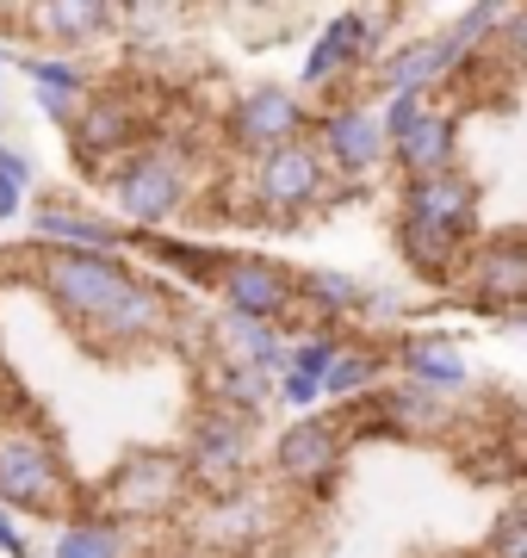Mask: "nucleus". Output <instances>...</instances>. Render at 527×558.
I'll return each mask as SVG.
<instances>
[{
	"instance_id": "19",
	"label": "nucleus",
	"mask_w": 527,
	"mask_h": 558,
	"mask_svg": "<svg viewBox=\"0 0 527 558\" xmlns=\"http://www.w3.org/2000/svg\"><path fill=\"white\" fill-rule=\"evenodd\" d=\"M459 137H466V112L459 106L434 100L422 112V124L409 131L397 149H391V168L397 180H434V174H453L459 168Z\"/></svg>"
},
{
	"instance_id": "31",
	"label": "nucleus",
	"mask_w": 527,
	"mask_h": 558,
	"mask_svg": "<svg viewBox=\"0 0 527 558\" xmlns=\"http://www.w3.org/2000/svg\"><path fill=\"white\" fill-rule=\"evenodd\" d=\"M428 94H379V124H385V137H391V149H397V143L409 137V131H416V124H422V112H428Z\"/></svg>"
},
{
	"instance_id": "4",
	"label": "nucleus",
	"mask_w": 527,
	"mask_h": 558,
	"mask_svg": "<svg viewBox=\"0 0 527 558\" xmlns=\"http://www.w3.org/2000/svg\"><path fill=\"white\" fill-rule=\"evenodd\" d=\"M0 502L20 521H69L75 478L57 435L25 416H0Z\"/></svg>"
},
{
	"instance_id": "20",
	"label": "nucleus",
	"mask_w": 527,
	"mask_h": 558,
	"mask_svg": "<svg viewBox=\"0 0 527 558\" xmlns=\"http://www.w3.org/2000/svg\"><path fill=\"white\" fill-rule=\"evenodd\" d=\"M211 354L243 360V366H255L261 379L280 385L285 373H292V329H273V323H248V317L218 311V317H211Z\"/></svg>"
},
{
	"instance_id": "28",
	"label": "nucleus",
	"mask_w": 527,
	"mask_h": 558,
	"mask_svg": "<svg viewBox=\"0 0 527 558\" xmlns=\"http://www.w3.org/2000/svg\"><path fill=\"white\" fill-rule=\"evenodd\" d=\"M38 94H69V100H87L94 94V69L82 57H57V50H20L13 62Z\"/></svg>"
},
{
	"instance_id": "16",
	"label": "nucleus",
	"mask_w": 527,
	"mask_h": 558,
	"mask_svg": "<svg viewBox=\"0 0 527 558\" xmlns=\"http://www.w3.org/2000/svg\"><path fill=\"white\" fill-rule=\"evenodd\" d=\"M32 248H62V255H131V230L112 211H94L75 193L32 199Z\"/></svg>"
},
{
	"instance_id": "22",
	"label": "nucleus",
	"mask_w": 527,
	"mask_h": 558,
	"mask_svg": "<svg viewBox=\"0 0 527 558\" xmlns=\"http://www.w3.org/2000/svg\"><path fill=\"white\" fill-rule=\"evenodd\" d=\"M366 279L342 274V267H305L298 274V329L305 323H323V329H360V311H366Z\"/></svg>"
},
{
	"instance_id": "34",
	"label": "nucleus",
	"mask_w": 527,
	"mask_h": 558,
	"mask_svg": "<svg viewBox=\"0 0 527 558\" xmlns=\"http://www.w3.org/2000/svg\"><path fill=\"white\" fill-rule=\"evenodd\" d=\"M497 57H503L515 75H527V7H508V25H503V38H497Z\"/></svg>"
},
{
	"instance_id": "15",
	"label": "nucleus",
	"mask_w": 527,
	"mask_h": 558,
	"mask_svg": "<svg viewBox=\"0 0 527 558\" xmlns=\"http://www.w3.org/2000/svg\"><path fill=\"white\" fill-rule=\"evenodd\" d=\"M471 62H478V50H466L459 44V32L446 25V32H422V38H404V44H391L385 62L372 69V87L379 94H441V87H453V81L466 75Z\"/></svg>"
},
{
	"instance_id": "6",
	"label": "nucleus",
	"mask_w": 527,
	"mask_h": 558,
	"mask_svg": "<svg viewBox=\"0 0 527 558\" xmlns=\"http://www.w3.org/2000/svg\"><path fill=\"white\" fill-rule=\"evenodd\" d=\"M199 502L193 490V472H186L181 447H131V453L112 465V478L100 484V509L124 527H156V521H174Z\"/></svg>"
},
{
	"instance_id": "38",
	"label": "nucleus",
	"mask_w": 527,
	"mask_h": 558,
	"mask_svg": "<svg viewBox=\"0 0 527 558\" xmlns=\"http://www.w3.org/2000/svg\"><path fill=\"white\" fill-rule=\"evenodd\" d=\"M441 558H485V553H441Z\"/></svg>"
},
{
	"instance_id": "40",
	"label": "nucleus",
	"mask_w": 527,
	"mask_h": 558,
	"mask_svg": "<svg viewBox=\"0 0 527 558\" xmlns=\"http://www.w3.org/2000/svg\"><path fill=\"white\" fill-rule=\"evenodd\" d=\"M0 149H7V137H0Z\"/></svg>"
},
{
	"instance_id": "21",
	"label": "nucleus",
	"mask_w": 527,
	"mask_h": 558,
	"mask_svg": "<svg viewBox=\"0 0 527 558\" xmlns=\"http://www.w3.org/2000/svg\"><path fill=\"white\" fill-rule=\"evenodd\" d=\"M391 248L434 292H453L459 274H466V260H471V242H453V236L428 230V223H409V218H391Z\"/></svg>"
},
{
	"instance_id": "3",
	"label": "nucleus",
	"mask_w": 527,
	"mask_h": 558,
	"mask_svg": "<svg viewBox=\"0 0 527 558\" xmlns=\"http://www.w3.org/2000/svg\"><path fill=\"white\" fill-rule=\"evenodd\" d=\"M310 131H317V100L285 81H255L243 94H230V106L218 112V149L236 168H255L292 143H310Z\"/></svg>"
},
{
	"instance_id": "29",
	"label": "nucleus",
	"mask_w": 527,
	"mask_h": 558,
	"mask_svg": "<svg viewBox=\"0 0 527 558\" xmlns=\"http://www.w3.org/2000/svg\"><path fill=\"white\" fill-rule=\"evenodd\" d=\"M347 348H354V329H323V323H305V329H292V373H305V379L323 385Z\"/></svg>"
},
{
	"instance_id": "24",
	"label": "nucleus",
	"mask_w": 527,
	"mask_h": 558,
	"mask_svg": "<svg viewBox=\"0 0 527 558\" xmlns=\"http://www.w3.org/2000/svg\"><path fill=\"white\" fill-rule=\"evenodd\" d=\"M50 558H131V527L100 502H75V515L50 534Z\"/></svg>"
},
{
	"instance_id": "23",
	"label": "nucleus",
	"mask_w": 527,
	"mask_h": 558,
	"mask_svg": "<svg viewBox=\"0 0 527 558\" xmlns=\"http://www.w3.org/2000/svg\"><path fill=\"white\" fill-rule=\"evenodd\" d=\"M199 385H205V403H211V410H230V416L255 422V428H261V416L273 410V379H261V373L243 366V360L205 354Z\"/></svg>"
},
{
	"instance_id": "35",
	"label": "nucleus",
	"mask_w": 527,
	"mask_h": 558,
	"mask_svg": "<svg viewBox=\"0 0 527 558\" xmlns=\"http://www.w3.org/2000/svg\"><path fill=\"white\" fill-rule=\"evenodd\" d=\"M0 558H32V539H25V521L0 502Z\"/></svg>"
},
{
	"instance_id": "2",
	"label": "nucleus",
	"mask_w": 527,
	"mask_h": 558,
	"mask_svg": "<svg viewBox=\"0 0 527 558\" xmlns=\"http://www.w3.org/2000/svg\"><path fill=\"white\" fill-rule=\"evenodd\" d=\"M199 168H205V156L186 137H149L137 156L106 174L112 218L131 236H162L168 223L186 218L193 199H199Z\"/></svg>"
},
{
	"instance_id": "10",
	"label": "nucleus",
	"mask_w": 527,
	"mask_h": 558,
	"mask_svg": "<svg viewBox=\"0 0 527 558\" xmlns=\"http://www.w3.org/2000/svg\"><path fill=\"white\" fill-rule=\"evenodd\" d=\"M218 292V311L248 323H273V329H292L305 317L298 311V267H285L280 255H261V248H223V267L211 279Z\"/></svg>"
},
{
	"instance_id": "8",
	"label": "nucleus",
	"mask_w": 527,
	"mask_h": 558,
	"mask_svg": "<svg viewBox=\"0 0 527 558\" xmlns=\"http://www.w3.org/2000/svg\"><path fill=\"white\" fill-rule=\"evenodd\" d=\"M329 186H335V174L323 168L317 143H292V149H280V156L243 168V211L255 223L292 230V223H305L310 211L329 199Z\"/></svg>"
},
{
	"instance_id": "30",
	"label": "nucleus",
	"mask_w": 527,
	"mask_h": 558,
	"mask_svg": "<svg viewBox=\"0 0 527 558\" xmlns=\"http://www.w3.org/2000/svg\"><path fill=\"white\" fill-rule=\"evenodd\" d=\"M478 553L485 558H527V497H515L503 515L490 521V534H485Z\"/></svg>"
},
{
	"instance_id": "14",
	"label": "nucleus",
	"mask_w": 527,
	"mask_h": 558,
	"mask_svg": "<svg viewBox=\"0 0 527 558\" xmlns=\"http://www.w3.org/2000/svg\"><path fill=\"white\" fill-rule=\"evenodd\" d=\"M391 218H409V223H428L453 242H485V186L453 168V174H434V180H397V211Z\"/></svg>"
},
{
	"instance_id": "39",
	"label": "nucleus",
	"mask_w": 527,
	"mask_h": 558,
	"mask_svg": "<svg viewBox=\"0 0 527 558\" xmlns=\"http://www.w3.org/2000/svg\"><path fill=\"white\" fill-rule=\"evenodd\" d=\"M0 124H7V94H0Z\"/></svg>"
},
{
	"instance_id": "37",
	"label": "nucleus",
	"mask_w": 527,
	"mask_h": 558,
	"mask_svg": "<svg viewBox=\"0 0 527 558\" xmlns=\"http://www.w3.org/2000/svg\"><path fill=\"white\" fill-rule=\"evenodd\" d=\"M13 62H20V50H13V44L0 38V75H7V69H13Z\"/></svg>"
},
{
	"instance_id": "12",
	"label": "nucleus",
	"mask_w": 527,
	"mask_h": 558,
	"mask_svg": "<svg viewBox=\"0 0 527 558\" xmlns=\"http://www.w3.org/2000/svg\"><path fill=\"white\" fill-rule=\"evenodd\" d=\"M149 137H162L156 131V119L143 112L131 94H112V87H94L82 100V119H75V131H69V156H75V168H82L87 180H100L119 168V161H131Z\"/></svg>"
},
{
	"instance_id": "7",
	"label": "nucleus",
	"mask_w": 527,
	"mask_h": 558,
	"mask_svg": "<svg viewBox=\"0 0 527 558\" xmlns=\"http://www.w3.org/2000/svg\"><path fill=\"white\" fill-rule=\"evenodd\" d=\"M181 459H186V472H193L199 502L255 490V472H261V428H255V422H243V416H230V410L199 403V410L186 416Z\"/></svg>"
},
{
	"instance_id": "13",
	"label": "nucleus",
	"mask_w": 527,
	"mask_h": 558,
	"mask_svg": "<svg viewBox=\"0 0 527 558\" xmlns=\"http://www.w3.org/2000/svg\"><path fill=\"white\" fill-rule=\"evenodd\" d=\"M459 304L478 317H522L527 311V230H497L471 248L466 274H459Z\"/></svg>"
},
{
	"instance_id": "11",
	"label": "nucleus",
	"mask_w": 527,
	"mask_h": 558,
	"mask_svg": "<svg viewBox=\"0 0 527 558\" xmlns=\"http://www.w3.org/2000/svg\"><path fill=\"white\" fill-rule=\"evenodd\" d=\"M310 143H317L323 168L342 180V186H366L372 174L391 168V137H385V124H379V100H360V94L317 106Z\"/></svg>"
},
{
	"instance_id": "25",
	"label": "nucleus",
	"mask_w": 527,
	"mask_h": 558,
	"mask_svg": "<svg viewBox=\"0 0 527 558\" xmlns=\"http://www.w3.org/2000/svg\"><path fill=\"white\" fill-rule=\"evenodd\" d=\"M385 379H391L385 348H379V341H354V348L335 360V373L323 379V403L329 410H360V403L379 398V385Z\"/></svg>"
},
{
	"instance_id": "32",
	"label": "nucleus",
	"mask_w": 527,
	"mask_h": 558,
	"mask_svg": "<svg viewBox=\"0 0 527 558\" xmlns=\"http://www.w3.org/2000/svg\"><path fill=\"white\" fill-rule=\"evenodd\" d=\"M485 447H490L485 459H466V472H471V478L503 484V478H522V472H527V459L515 453V440H485Z\"/></svg>"
},
{
	"instance_id": "36",
	"label": "nucleus",
	"mask_w": 527,
	"mask_h": 558,
	"mask_svg": "<svg viewBox=\"0 0 527 558\" xmlns=\"http://www.w3.org/2000/svg\"><path fill=\"white\" fill-rule=\"evenodd\" d=\"M143 558H205V553H193V546H162V553H143Z\"/></svg>"
},
{
	"instance_id": "18",
	"label": "nucleus",
	"mask_w": 527,
	"mask_h": 558,
	"mask_svg": "<svg viewBox=\"0 0 527 558\" xmlns=\"http://www.w3.org/2000/svg\"><path fill=\"white\" fill-rule=\"evenodd\" d=\"M44 44H57V57H82L87 44H106L112 32H124V7L106 0H44L20 13Z\"/></svg>"
},
{
	"instance_id": "27",
	"label": "nucleus",
	"mask_w": 527,
	"mask_h": 558,
	"mask_svg": "<svg viewBox=\"0 0 527 558\" xmlns=\"http://www.w3.org/2000/svg\"><path fill=\"white\" fill-rule=\"evenodd\" d=\"M143 260H156L162 274L186 279V286H211L223 267V242H174V236H131Z\"/></svg>"
},
{
	"instance_id": "17",
	"label": "nucleus",
	"mask_w": 527,
	"mask_h": 558,
	"mask_svg": "<svg viewBox=\"0 0 527 558\" xmlns=\"http://www.w3.org/2000/svg\"><path fill=\"white\" fill-rule=\"evenodd\" d=\"M379 348H385L391 379H409V385H422V391H441V398H466L471 360H466V348H459L453 329H416L409 323V329L385 336Z\"/></svg>"
},
{
	"instance_id": "26",
	"label": "nucleus",
	"mask_w": 527,
	"mask_h": 558,
	"mask_svg": "<svg viewBox=\"0 0 527 558\" xmlns=\"http://www.w3.org/2000/svg\"><path fill=\"white\" fill-rule=\"evenodd\" d=\"M199 539L205 546H255V539H267V497L261 490H236V497L199 502Z\"/></svg>"
},
{
	"instance_id": "5",
	"label": "nucleus",
	"mask_w": 527,
	"mask_h": 558,
	"mask_svg": "<svg viewBox=\"0 0 527 558\" xmlns=\"http://www.w3.org/2000/svg\"><path fill=\"white\" fill-rule=\"evenodd\" d=\"M397 20H404L397 7H342V13H329L323 32L305 44L298 87L305 94H329V100H347L385 62V32Z\"/></svg>"
},
{
	"instance_id": "9",
	"label": "nucleus",
	"mask_w": 527,
	"mask_h": 558,
	"mask_svg": "<svg viewBox=\"0 0 527 558\" xmlns=\"http://www.w3.org/2000/svg\"><path fill=\"white\" fill-rule=\"evenodd\" d=\"M347 453H354V428L342 410H317V416H292L267 447V472L273 484L298 490V497H329L342 478Z\"/></svg>"
},
{
	"instance_id": "33",
	"label": "nucleus",
	"mask_w": 527,
	"mask_h": 558,
	"mask_svg": "<svg viewBox=\"0 0 527 558\" xmlns=\"http://www.w3.org/2000/svg\"><path fill=\"white\" fill-rule=\"evenodd\" d=\"M273 403H280V410H292V416H317V410H329L323 385L305 379V373H285V379L273 385Z\"/></svg>"
},
{
	"instance_id": "1",
	"label": "nucleus",
	"mask_w": 527,
	"mask_h": 558,
	"mask_svg": "<svg viewBox=\"0 0 527 558\" xmlns=\"http://www.w3.org/2000/svg\"><path fill=\"white\" fill-rule=\"evenodd\" d=\"M32 279L50 299L75 336L100 354H131L149 341H168L181 329V304L162 274H149L137 255H62V248H38Z\"/></svg>"
}]
</instances>
